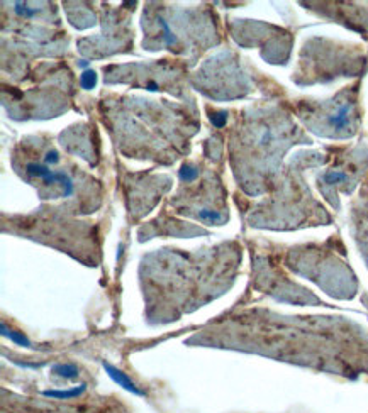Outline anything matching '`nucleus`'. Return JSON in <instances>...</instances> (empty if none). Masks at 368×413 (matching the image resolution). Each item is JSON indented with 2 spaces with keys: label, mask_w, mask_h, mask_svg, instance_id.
<instances>
[{
  "label": "nucleus",
  "mask_w": 368,
  "mask_h": 413,
  "mask_svg": "<svg viewBox=\"0 0 368 413\" xmlns=\"http://www.w3.org/2000/svg\"><path fill=\"white\" fill-rule=\"evenodd\" d=\"M310 143L280 107H253L241 114L231 139V161L243 190L251 197L268 192L283 154L294 144Z\"/></svg>",
  "instance_id": "obj_1"
},
{
  "label": "nucleus",
  "mask_w": 368,
  "mask_h": 413,
  "mask_svg": "<svg viewBox=\"0 0 368 413\" xmlns=\"http://www.w3.org/2000/svg\"><path fill=\"white\" fill-rule=\"evenodd\" d=\"M292 109L299 120L321 137L351 139L360 129L358 85L346 87L331 100H299Z\"/></svg>",
  "instance_id": "obj_2"
},
{
  "label": "nucleus",
  "mask_w": 368,
  "mask_h": 413,
  "mask_svg": "<svg viewBox=\"0 0 368 413\" xmlns=\"http://www.w3.org/2000/svg\"><path fill=\"white\" fill-rule=\"evenodd\" d=\"M365 55L356 46H339L324 39L305 43L301 55V70L294 82L309 85L317 82H331L339 76H355L363 71Z\"/></svg>",
  "instance_id": "obj_3"
},
{
  "label": "nucleus",
  "mask_w": 368,
  "mask_h": 413,
  "mask_svg": "<svg viewBox=\"0 0 368 413\" xmlns=\"http://www.w3.org/2000/svg\"><path fill=\"white\" fill-rule=\"evenodd\" d=\"M368 163V146L360 144L353 149L351 154H343L336 159L335 166L326 170L317 177V186L321 193L333 204L335 208H339V202L336 200L339 193L351 195L360 178L365 173Z\"/></svg>",
  "instance_id": "obj_4"
},
{
  "label": "nucleus",
  "mask_w": 368,
  "mask_h": 413,
  "mask_svg": "<svg viewBox=\"0 0 368 413\" xmlns=\"http://www.w3.org/2000/svg\"><path fill=\"white\" fill-rule=\"evenodd\" d=\"M24 177L28 179H37L44 188L49 190V193L55 195L53 190L58 188L61 197H70L75 192L73 179L68 177L65 171H56L48 164H41L37 161L26 163Z\"/></svg>",
  "instance_id": "obj_5"
},
{
  "label": "nucleus",
  "mask_w": 368,
  "mask_h": 413,
  "mask_svg": "<svg viewBox=\"0 0 368 413\" xmlns=\"http://www.w3.org/2000/svg\"><path fill=\"white\" fill-rule=\"evenodd\" d=\"M103 368H105L107 371V374H109L110 378H112L114 381L119 384V386H122L124 389H128V391H131L134 393V395H143V391L141 389H137V386L133 383L131 380H129L128 376H126L122 371H119L117 368H114V366H110L109 362H103Z\"/></svg>",
  "instance_id": "obj_6"
},
{
  "label": "nucleus",
  "mask_w": 368,
  "mask_h": 413,
  "mask_svg": "<svg viewBox=\"0 0 368 413\" xmlns=\"http://www.w3.org/2000/svg\"><path fill=\"white\" fill-rule=\"evenodd\" d=\"M83 391H85V384L78 386V388H73V389H67V391H56V389H48V391H44L43 395H44V396H49V398L70 400V398H76V396L82 395Z\"/></svg>",
  "instance_id": "obj_7"
},
{
  "label": "nucleus",
  "mask_w": 368,
  "mask_h": 413,
  "mask_svg": "<svg viewBox=\"0 0 368 413\" xmlns=\"http://www.w3.org/2000/svg\"><path fill=\"white\" fill-rule=\"evenodd\" d=\"M53 373H55L56 376L67 378V380H71V378L78 376V369H76L73 364H56V366H53Z\"/></svg>",
  "instance_id": "obj_8"
},
{
  "label": "nucleus",
  "mask_w": 368,
  "mask_h": 413,
  "mask_svg": "<svg viewBox=\"0 0 368 413\" xmlns=\"http://www.w3.org/2000/svg\"><path fill=\"white\" fill-rule=\"evenodd\" d=\"M2 332H3V335H7L9 339H12L14 342H17V344H21V346H24V347H29L31 344H29V340L24 337L22 334H17V332H12V330H7V327L2 324Z\"/></svg>",
  "instance_id": "obj_9"
},
{
  "label": "nucleus",
  "mask_w": 368,
  "mask_h": 413,
  "mask_svg": "<svg viewBox=\"0 0 368 413\" xmlns=\"http://www.w3.org/2000/svg\"><path fill=\"white\" fill-rule=\"evenodd\" d=\"M80 83H82V87L87 90L94 88L95 83H97V75H95V71H85V73L82 75V78H80Z\"/></svg>",
  "instance_id": "obj_10"
}]
</instances>
